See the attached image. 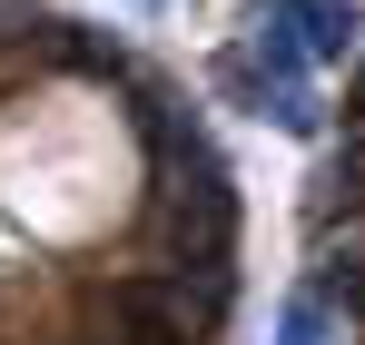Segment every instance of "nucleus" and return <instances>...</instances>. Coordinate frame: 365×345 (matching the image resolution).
Instances as JSON below:
<instances>
[{"label": "nucleus", "mask_w": 365, "mask_h": 345, "mask_svg": "<svg viewBox=\"0 0 365 345\" xmlns=\"http://www.w3.org/2000/svg\"><path fill=\"white\" fill-rule=\"evenodd\" d=\"M356 40H365V10H356V0H257V10H247V50L277 59V69H297V79L336 69Z\"/></svg>", "instance_id": "f257e3e1"}, {"label": "nucleus", "mask_w": 365, "mask_h": 345, "mask_svg": "<svg viewBox=\"0 0 365 345\" xmlns=\"http://www.w3.org/2000/svg\"><path fill=\"white\" fill-rule=\"evenodd\" d=\"M207 79H217V99H227V109H247L257 128H287V138H316V128H326L316 79H297V69H277V59H257V50H227Z\"/></svg>", "instance_id": "f03ea898"}, {"label": "nucleus", "mask_w": 365, "mask_h": 345, "mask_svg": "<svg viewBox=\"0 0 365 345\" xmlns=\"http://www.w3.org/2000/svg\"><path fill=\"white\" fill-rule=\"evenodd\" d=\"M168 237H178L187 257H227V237H237V168L217 148L168 177Z\"/></svg>", "instance_id": "7ed1b4c3"}, {"label": "nucleus", "mask_w": 365, "mask_h": 345, "mask_svg": "<svg viewBox=\"0 0 365 345\" xmlns=\"http://www.w3.org/2000/svg\"><path fill=\"white\" fill-rule=\"evenodd\" d=\"M128 118H138V138H148V158H158V168L178 177V168H197V158H207V128H197V109H187L178 89H168V79H138V69H128Z\"/></svg>", "instance_id": "20e7f679"}, {"label": "nucleus", "mask_w": 365, "mask_h": 345, "mask_svg": "<svg viewBox=\"0 0 365 345\" xmlns=\"http://www.w3.org/2000/svg\"><path fill=\"white\" fill-rule=\"evenodd\" d=\"M158 296L178 306L187 336H217V326H227V306H237V267H227V257H178V267L158 277Z\"/></svg>", "instance_id": "39448f33"}, {"label": "nucleus", "mask_w": 365, "mask_h": 345, "mask_svg": "<svg viewBox=\"0 0 365 345\" xmlns=\"http://www.w3.org/2000/svg\"><path fill=\"white\" fill-rule=\"evenodd\" d=\"M277 345H336V306H326V296H287Z\"/></svg>", "instance_id": "423d86ee"}, {"label": "nucleus", "mask_w": 365, "mask_h": 345, "mask_svg": "<svg viewBox=\"0 0 365 345\" xmlns=\"http://www.w3.org/2000/svg\"><path fill=\"white\" fill-rule=\"evenodd\" d=\"M148 10H158V0H148Z\"/></svg>", "instance_id": "0eeeda50"}]
</instances>
